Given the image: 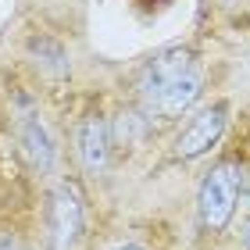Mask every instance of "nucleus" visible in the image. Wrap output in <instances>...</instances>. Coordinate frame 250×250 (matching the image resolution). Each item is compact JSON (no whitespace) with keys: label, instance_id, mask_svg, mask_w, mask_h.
I'll use <instances>...</instances> for the list:
<instances>
[{"label":"nucleus","instance_id":"f257e3e1","mask_svg":"<svg viewBox=\"0 0 250 250\" xmlns=\"http://www.w3.org/2000/svg\"><path fill=\"white\" fill-rule=\"evenodd\" d=\"M204 89V68L200 58L189 47H168L146 61L140 79V100L146 115L157 118H175L186 107L197 104Z\"/></svg>","mask_w":250,"mask_h":250},{"label":"nucleus","instance_id":"20e7f679","mask_svg":"<svg viewBox=\"0 0 250 250\" xmlns=\"http://www.w3.org/2000/svg\"><path fill=\"white\" fill-rule=\"evenodd\" d=\"M225 122H229V107H225V104H211L208 111H200V115L179 132L175 154L179 157H200V154H208L211 146L218 143V136L225 132Z\"/></svg>","mask_w":250,"mask_h":250},{"label":"nucleus","instance_id":"0eeeda50","mask_svg":"<svg viewBox=\"0 0 250 250\" xmlns=\"http://www.w3.org/2000/svg\"><path fill=\"white\" fill-rule=\"evenodd\" d=\"M243 197H247V204H250V175L243 179Z\"/></svg>","mask_w":250,"mask_h":250},{"label":"nucleus","instance_id":"1a4fd4ad","mask_svg":"<svg viewBox=\"0 0 250 250\" xmlns=\"http://www.w3.org/2000/svg\"><path fill=\"white\" fill-rule=\"evenodd\" d=\"M118 250H143V247H118Z\"/></svg>","mask_w":250,"mask_h":250},{"label":"nucleus","instance_id":"6e6552de","mask_svg":"<svg viewBox=\"0 0 250 250\" xmlns=\"http://www.w3.org/2000/svg\"><path fill=\"white\" fill-rule=\"evenodd\" d=\"M243 240H247V250H250V222H247V232H243Z\"/></svg>","mask_w":250,"mask_h":250},{"label":"nucleus","instance_id":"423d86ee","mask_svg":"<svg viewBox=\"0 0 250 250\" xmlns=\"http://www.w3.org/2000/svg\"><path fill=\"white\" fill-rule=\"evenodd\" d=\"M21 150H25L32 168H40V172H50L54 168V140H50V132H47L43 122L29 118L21 125Z\"/></svg>","mask_w":250,"mask_h":250},{"label":"nucleus","instance_id":"f03ea898","mask_svg":"<svg viewBox=\"0 0 250 250\" xmlns=\"http://www.w3.org/2000/svg\"><path fill=\"white\" fill-rule=\"evenodd\" d=\"M243 193V172L236 161H222L214 165L208 179L200 183V193H197V211H200V222L208 225L211 232H218L229 225L232 211H236V200Z\"/></svg>","mask_w":250,"mask_h":250},{"label":"nucleus","instance_id":"39448f33","mask_svg":"<svg viewBox=\"0 0 250 250\" xmlns=\"http://www.w3.org/2000/svg\"><path fill=\"white\" fill-rule=\"evenodd\" d=\"M79 161H83V168L89 175H100L107 168V157H111V129L107 122L100 115H89L83 125H79Z\"/></svg>","mask_w":250,"mask_h":250},{"label":"nucleus","instance_id":"7ed1b4c3","mask_svg":"<svg viewBox=\"0 0 250 250\" xmlns=\"http://www.w3.org/2000/svg\"><path fill=\"white\" fill-rule=\"evenodd\" d=\"M83 225H86L83 193H79L75 183H61L50 193V243H54V250H75V243L83 240Z\"/></svg>","mask_w":250,"mask_h":250}]
</instances>
